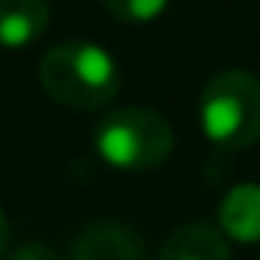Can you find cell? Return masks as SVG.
Wrapping results in <instances>:
<instances>
[{"mask_svg": "<svg viewBox=\"0 0 260 260\" xmlns=\"http://www.w3.org/2000/svg\"><path fill=\"white\" fill-rule=\"evenodd\" d=\"M70 260H145V254L132 228L119 221H99L76 237Z\"/></svg>", "mask_w": 260, "mask_h": 260, "instance_id": "cell-4", "label": "cell"}, {"mask_svg": "<svg viewBox=\"0 0 260 260\" xmlns=\"http://www.w3.org/2000/svg\"><path fill=\"white\" fill-rule=\"evenodd\" d=\"M221 234L241 244L260 241V184H237L221 201Z\"/></svg>", "mask_w": 260, "mask_h": 260, "instance_id": "cell-7", "label": "cell"}, {"mask_svg": "<svg viewBox=\"0 0 260 260\" xmlns=\"http://www.w3.org/2000/svg\"><path fill=\"white\" fill-rule=\"evenodd\" d=\"M50 26V0H0V46L23 50Z\"/></svg>", "mask_w": 260, "mask_h": 260, "instance_id": "cell-5", "label": "cell"}, {"mask_svg": "<svg viewBox=\"0 0 260 260\" xmlns=\"http://www.w3.org/2000/svg\"><path fill=\"white\" fill-rule=\"evenodd\" d=\"M204 139L221 152H241L260 142V79L247 70H221L198 95Z\"/></svg>", "mask_w": 260, "mask_h": 260, "instance_id": "cell-2", "label": "cell"}, {"mask_svg": "<svg viewBox=\"0 0 260 260\" xmlns=\"http://www.w3.org/2000/svg\"><path fill=\"white\" fill-rule=\"evenodd\" d=\"M102 4L122 23H152L168 10V0H102Z\"/></svg>", "mask_w": 260, "mask_h": 260, "instance_id": "cell-8", "label": "cell"}, {"mask_svg": "<svg viewBox=\"0 0 260 260\" xmlns=\"http://www.w3.org/2000/svg\"><path fill=\"white\" fill-rule=\"evenodd\" d=\"M10 260H63L56 254V250L50 247V244H43V241H30V244H23V247H17L13 250V257Z\"/></svg>", "mask_w": 260, "mask_h": 260, "instance_id": "cell-9", "label": "cell"}, {"mask_svg": "<svg viewBox=\"0 0 260 260\" xmlns=\"http://www.w3.org/2000/svg\"><path fill=\"white\" fill-rule=\"evenodd\" d=\"M92 148L109 168L119 172H152L165 165L175 148L168 119L145 106H125L109 112L92 132Z\"/></svg>", "mask_w": 260, "mask_h": 260, "instance_id": "cell-3", "label": "cell"}, {"mask_svg": "<svg viewBox=\"0 0 260 260\" xmlns=\"http://www.w3.org/2000/svg\"><path fill=\"white\" fill-rule=\"evenodd\" d=\"M7 241H10V221H7L4 208H0V257H4V250H7Z\"/></svg>", "mask_w": 260, "mask_h": 260, "instance_id": "cell-10", "label": "cell"}, {"mask_svg": "<svg viewBox=\"0 0 260 260\" xmlns=\"http://www.w3.org/2000/svg\"><path fill=\"white\" fill-rule=\"evenodd\" d=\"M158 260H231L228 237L208 224H181L165 237Z\"/></svg>", "mask_w": 260, "mask_h": 260, "instance_id": "cell-6", "label": "cell"}, {"mask_svg": "<svg viewBox=\"0 0 260 260\" xmlns=\"http://www.w3.org/2000/svg\"><path fill=\"white\" fill-rule=\"evenodd\" d=\"M40 83L46 95L76 112H95L119 95L122 73L112 53L99 43L66 40L40 59Z\"/></svg>", "mask_w": 260, "mask_h": 260, "instance_id": "cell-1", "label": "cell"}]
</instances>
